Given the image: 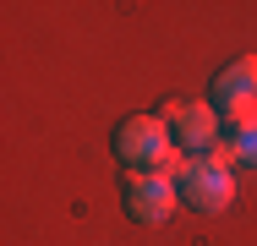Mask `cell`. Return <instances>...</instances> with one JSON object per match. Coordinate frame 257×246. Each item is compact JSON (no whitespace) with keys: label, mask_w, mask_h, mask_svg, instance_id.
<instances>
[{"label":"cell","mask_w":257,"mask_h":246,"mask_svg":"<svg viewBox=\"0 0 257 246\" xmlns=\"http://www.w3.org/2000/svg\"><path fill=\"white\" fill-rule=\"evenodd\" d=\"M164 120H170V132H175V148L186 153V159H197L208 148L219 143V109L213 104H164Z\"/></svg>","instance_id":"cell-3"},{"label":"cell","mask_w":257,"mask_h":246,"mask_svg":"<svg viewBox=\"0 0 257 246\" xmlns=\"http://www.w3.org/2000/svg\"><path fill=\"white\" fill-rule=\"evenodd\" d=\"M175 202H181V186L164 181V175H154V170H137L126 181V213L143 219V224H164L175 213Z\"/></svg>","instance_id":"cell-4"},{"label":"cell","mask_w":257,"mask_h":246,"mask_svg":"<svg viewBox=\"0 0 257 246\" xmlns=\"http://www.w3.org/2000/svg\"><path fill=\"white\" fill-rule=\"evenodd\" d=\"M213 98H219V104H224V98H257V60L252 55L230 60V66L213 77Z\"/></svg>","instance_id":"cell-5"},{"label":"cell","mask_w":257,"mask_h":246,"mask_svg":"<svg viewBox=\"0 0 257 246\" xmlns=\"http://www.w3.org/2000/svg\"><path fill=\"white\" fill-rule=\"evenodd\" d=\"M235 148H241V164H252V170H257V126H246V132L235 137Z\"/></svg>","instance_id":"cell-7"},{"label":"cell","mask_w":257,"mask_h":246,"mask_svg":"<svg viewBox=\"0 0 257 246\" xmlns=\"http://www.w3.org/2000/svg\"><path fill=\"white\" fill-rule=\"evenodd\" d=\"M175 186H181V202H192L197 213H224L230 197H235L230 170H219V164H208V159H186V170H181Z\"/></svg>","instance_id":"cell-2"},{"label":"cell","mask_w":257,"mask_h":246,"mask_svg":"<svg viewBox=\"0 0 257 246\" xmlns=\"http://www.w3.org/2000/svg\"><path fill=\"white\" fill-rule=\"evenodd\" d=\"M219 120L241 137L246 126H257V98H224V104H219Z\"/></svg>","instance_id":"cell-6"},{"label":"cell","mask_w":257,"mask_h":246,"mask_svg":"<svg viewBox=\"0 0 257 246\" xmlns=\"http://www.w3.org/2000/svg\"><path fill=\"white\" fill-rule=\"evenodd\" d=\"M164 148H175V132H170L164 115H126V120L115 126V153H120L132 170H154Z\"/></svg>","instance_id":"cell-1"}]
</instances>
